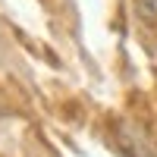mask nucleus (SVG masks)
Returning a JSON list of instances; mask_svg holds the SVG:
<instances>
[]
</instances>
